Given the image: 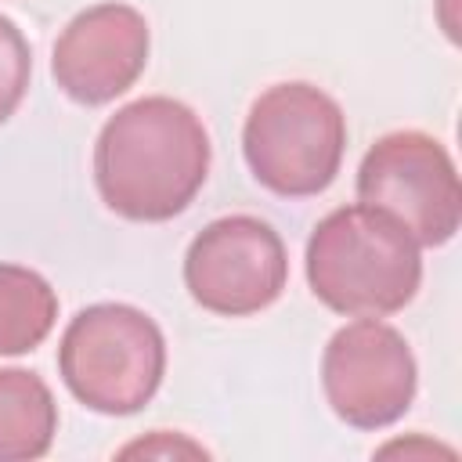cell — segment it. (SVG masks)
<instances>
[{
	"label": "cell",
	"instance_id": "12",
	"mask_svg": "<svg viewBox=\"0 0 462 462\" xmlns=\"http://www.w3.org/2000/svg\"><path fill=\"white\" fill-rule=\"evenodd\" d=\"M119 455H202L206 458V448H199V444H191V440H184V437H173V433H166V430H155L148 440H137V444H126Z\"/></svg>",
	"mask_w": 462,
	"mask_h": 462
},
{
	"label": "cell",
	"instance_id": "3",
	"mask_svg": "<svg viewBox=\"0 0 462 462\" xmlns=\"http://www.w3.org/2000/svg\"><path fill=\"white\" fill-rule=\"evenodd\" d=\"M58 372L90 411L134 415L162 386V328L130 303H90L61 332Z\"/></svg>",
	"mask_w": 462,
	"mask_h": 462
},
{
	"label": "cell",
	"instance_id": "9",
	"mask_svg": "<svg viewBox=\"0 0 462 462\" xmlns=\"http://www.w3.org/2000/svg\"><path fill=\"white\" fill-rule=\"evenodd\" d=\"M58 433L51 386L29 368H0V462L43 458Z\"/></svg>",
	"mask_w": 462,
	"mask_h": 462
},
{
	"label": "cell",
	"instance_id": "7",
	"mask_svg": "<svg viewBox=\"0 0 462 462\" xmlns=\"http://www.w3.org/2000/svg\"><path fill=\"white\" fill-rule=\"evenodd\" d=\"M321 386L328 408L346 426L383 430L411 408L419 365L408 339L393 325L357 318L332 332L321 354Z\"/></svg>",
	"mask_w": 462,
	"mask_h": 462
},
{
	"label": "cell",
	"instance_id": "1",
	"mask_svg": "<svg viewBox=\"0 0 462 462\" xmlns=\"http://www.w3.org/2000/svg\"><path fill=\"white\" fill-rule=\"evenodd\" d=\"M209 177V134L177 97L152 94L123 105L94 141L101 202L137 224L180 217Z\"/></svg>",
	"mask_w": 462,
	"mask_h": 462
},
{
	"label": "cell",
	"instance_id": "4",
	"mask_svg": "<svg viewBox=\"0 0 462 462\" xmlns=\"http://www.w3.org/2000/svg\"><path fill=\"white\" fill-rule=\"evenodd\" d=\"M242 152L267 191L282 199L321 195L346 152V116L314 83H274L249 105Z\"/></svg>",
	"mask_w": 462,
	"mask_h": 462
},
{
	"label": "cell",
	"instance_id": "11",
	"mask_svg": "<svg viewBox=\"0 0 462 462\" xmlns=\"http://www.w3.org/2000/svg\"><path fill=\"white\" fill-rule=\"evenodd\" d=\"M29 76H32L29 43L22 29L7 14H0V123H7L14 108L22 105L29 90Z\"/></svg>",
	"mask_w": 462,
	"mask_h": 462
},
{
	"label": "cell",
	"instance_id": "2",
	"mask_svg": "<svg viewBox=\"0 0 462 462\" xmlns=\"http://www.w3.org/2000/svg\"><path fill=\"white\" fill-rule=\"evenodd\" d=\"M419 249L386 209L339 206L307 238V285L336 314L386 318L404 310L422 285Z\"/></svg>",
	"mask_w": 462,
	"mask_h": 462
},
{
	"label": "cell",
	"instance_id": "8",
	"mask_svg": "<svg viewBox=\"0 0 462 462\" xmlns=\"http://www.w3.org/2000/svg\"><path fill=\"white\" fill-rule=\"evenodd\" d=\"M148 22L130 4H94L58 36L51 76L76 105H108L126 94L148 65Z\"/></svg>",
	"mask_w": 462,
	"mask_h": 462
},
{
	"label": "cell",
	"instance_id": "6",
	"mask_svg": "<svg viewBox=\"0 0 462 462\" xmlns=\"http://www.w3.org/2000/svg\"><path fill=\"white\" fill-rule=\"evenodd\" d=\"M289 282L282 235L249 213L209 220L184 253L188 296L220 318H249L267 310Z\"/></svg>",
	"mask_w": 462,
	"mask_h": 462
},
{
	"label": "cell",
	"instance_id": "10",
	"mask_svg": "<svg viewBox=\"0 0 462 462\" xmlns=\"http://www.w3.org/2000/svg\"><path fill=\"white\" fill-rule=\"evenodd\" d=\"M58 321V296L43 274L0 263V357L36 350Z\"/></svg>",
	"mask_w": 462,
	"mask_h": 462
},
{
	"label": "cell",
	"instance_id": "5",
	"mask_svg": "<svg viewBox=\"0 0 462 462\" xmlns=\"http://www.w3.org/2000/svg\"><path fill=\"white\" fill-rule=\"evenodd\" d=\"M357 199L386 209L419 245H448L462 224V184L448 148L422 130L379 137L357 166Z\"/></svg>",
	"mask_w": 462,
	"mask_h": 462
}]
</instances>
